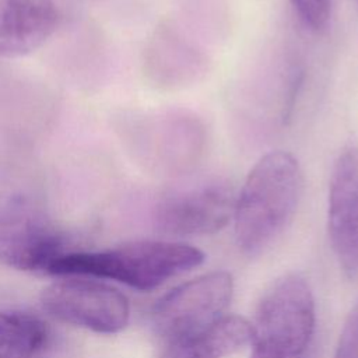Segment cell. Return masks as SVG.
I'll return each instance as SVG.
<instances>
[{"label":"cell","mask_w":358,"mask_h":358,"mask_svg":"<svg viewBox=\"0 0 358 358\" xmlns=\"http://www.w3.org/2000/svg\"><path fill=\"white\" fill-rule=\"evenodd\" d=\"M252 340V326L241 316H224L210 326L168 343L161 358H224Z\"/></svg>","instance_id":"30bf717a"},{"label":"cell","mask_w":358,"mask_h":358,"mask_svg":"<svg viewBox=\"0 0 358 358\" xmlns=\"http://www.w3.org/2000/svg\"><path fill=\"white\" fill-rule=\"evenodd\" d=\"M49 336L39 317L0 310V358H36L46 348Z\"/></svg>","instance_id":"8fae6325"},{"label":"cell","mask_w":358,"mask_h":358,"mask_svg":"<svg viewBox=\"0 0 358 358\" xmlns=\"http://www.w3.org/2000/svg\"><path fill=\"white\" fill-rule=\"evenodd\" d=\"M204 262L190 245L168 241H134L94 252H69L55 257L46 273L109 278L140 291H150Z\"/></svg>","instance_id":"3957f363"},{"label":"cell","mask_w":358,"mask_h":358,"mask_svg":"<svg viewBox=\"0 0 358 358\" xmlns=\"http://www.w3.org/2000/svg\"><path fill=\"white\" fill-rule=\"evenodd\" d=\"M159 50H164L162 69L158 73L161 81L171 87H183L194 81L204 70L206 59L186 38L169 29L159 36Z\"/></svg>","instance_id":"7c38bea8"},{"label":"cell","mask_w":358,"mask_h":358,"mask_svg":"<svg viewBox=\"0 0 358 358\" xmlns=\"http://www.w3.org/2000/svg\"><path fill=\"white\" fill-rule=\"evenodd\" d=\"M327 227L331 248L348 278L358 277V148L337 157L329 186Z\"/></svg>","instance_id":"ba28073f"},{"label":"cell","mask_w":358,"mask_h":358,"mask_svg":"<svg viewBox=\"0 0 358 358\" xmlns=\"http://www.w3.org/2000/svg\"><path fill=\"white\" fill-rule=\"evenodd\" d=\"M302 192L298 161L285 151L263 155L246 176L235 201V236L246 255L267 249L291 222Z\"/></svg>","instance_id":"7a4b0ae2"},{"label":"cell","mask_w":358,"mask_h":358,"mask_svg":"<svg viewBox=\"0 0 358 358\" xmlns=\"http://www.w3.org/2000/svg\"><path fill=\"white\" fill-rule=\"evenodd\" d=\"M57 21L53 0H0V57L22 56L41 48Z\"/></svg>","instance_id":"9c48e42d"},{"label":"cell","mask_w":358,"mask_h":358,"mask_svg":"<svg viewBox=\"0 0 358 358\" xmlns=\"http://www.w3.org/2000/svg\"><path fill=\"white\" fill-rule=\"evenodd\" d=\"M235 201L232 187L218 180L178 189L158 201L155 225L176 236L214 234L234 215Z\"/></svg>","instance_id":"52a82bcc"},{"label":"cell","mask_w":358,"mask_h":358,"mask_svg":"<svg viewBox=\"0 0 358 358\" xmlns=\"http://www.w3.org/2000/svg\"><path fill=\"white\" fill-rule=\"evenodd\" d=\"M315 330V299L299 274L278 278L264 294L252 326L250 358H296Z\"/></svg>","instance_id":"277c9868"},{"label":"cell","mask_w":358,"mask_h":358,"mask_svg":"<svg viewBox=\"0 0 358 358\" xmlns=\"http://www.w3.org/2000/svg\"><path fill=\"white\" fill-rule=\"evenodd\" d=\"M234 292L232 275L213 271L165 294L152 309L157 331L169 343L199 331L221 317Z\"/></svg>","instance_id":"8992f818"},{"label":"cell","mask_w":358,"mask_h":358,"mask_svg":"<svg viewBox=\"0 0 358 358\" xmlns=\"http://www.w3.org/2000/svg\"><path fill=\"white\" fill-rule=\"evenodd\" d=\"M62 245L38 155L22 136L0 130V263L46 271Z\"/></svg>","instance_id":"6da1fadb"},{"label":"cell","mask_w":358,"mask_h":358,"mask_svg":"<svg viewBox=\"0 0 358 358\" xmlns=\"http://www.w3.org/2000/svg\"><path fill=\"white\" fill-rule=\"evenodd\" d=\"M302 21L312 29H323L330 18L331 0H292Z\"/></svg>","instance_id":"4fadbf2b"},{"label":"cell","mask_w":358,"mask_h":358,"mask_svg":"<svg viewBox=\"0 0 358 358\" xmlns=\"http://www.w3.org/2000/svg\"><path fill=\"white\" fill-rule=\"evenodd\" d=\"M334 358H358V309L351 313L341 331Z\"/></svg>","instance_id":"5bb4252c"},{"label":"cell","mask_w":358,"mask_h":358,"mask_svg":"<svg viewBox=\"0 0 358 358\" xmlns=\"http://www.w3.org/2000/svg\"><path fill=\"white\" fill-rule=\"evenodd\" d=\"M42 308L55 319L102 334L123 330L130 317L127 298L113 287L92 280H62L41 294Z\"/></svg>","instance_id":"5b68a950"}]
</instances>
